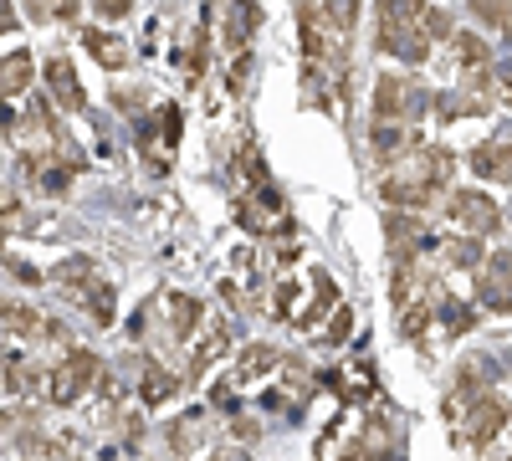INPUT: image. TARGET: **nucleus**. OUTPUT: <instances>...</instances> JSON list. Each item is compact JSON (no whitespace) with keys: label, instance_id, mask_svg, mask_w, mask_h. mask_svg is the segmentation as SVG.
Segmentation results:
<instances>
[{"label":"nucleus","instance_id":"obj_8","mask_svg":"<svg viewBox=\"0 0 512 461\" xmlns=\"http://www.w3.org/2000/svg\"><path fill=\"white\" fill-rule=\"evenodd\" d=\"M477 298H482V308H492V313H512V251H492V257L482 262V272H477Z\"/></svg>","mask_w":512,"mask_h":461},{"label":"nucleus","instance_id":"obj_9","mask_svg":"<svg viewBox=\"0 0 512 461\" xmlns=\"http://www.w3.org/2000/svg\"><path fill=\"white\" fill-rule=\"evenodd\" d=\"M236 221H241L246 231H272V226L287 221V205H282V195H277L272 185H256L251 195H241Z\"/></svg>","mask_w":512,"mask_h":461},{"label":"nucleus","instance_id":"obj_1","mask_svg":"<svg viewBox=\"0 0 512 461\" xmlns=\"http://www.w3.org/2000/svg\"><path fill=\"white\" fill-rule=\"evenodd\" d=\"M344 303H338V287H333V277L328 272H313V292H308V282H297V277H282L277 282V292H272V313L282 318V323H292V328H318L323 323V313H338Z\"/></svg>","mask_w":512,"mask_h":461},{"label":"nucleus","instance_id":"obj_33","mask_svg":"<svg viewBox=\"0 0 512 461\" xmlns=\"http://www.w3.org/2000/svg\"><path fill=\"white\" fill-rule=\"evenodd\" d=\"M246 77H251V57H236V62H231V77H226V88L241 93V88H246Z\"/></svg>","mask_w":512,"mask_h":461},{"label":"nucleus","instance_id":"obj_12","mask_svg":"<svg viewBox=\"0 0 512 461\" xmlns=\"http://www.w3.org/2000/svg\"><path fill=\"white\" fill-rule=\"evenodd\" d=\"M282 364V354L272 344H246L236 354V369H231V385H256V380H272Z\"/></svg>","mask_w":512,"mask_h":461},{"label":"nucleus","instance_id":"obj_21","mask_svg":"<svg viewBox=\"0 0 512 461\" xmlns=\"http://www.w3.org/2000/svg\"><path fill=\"white\" fill-rule=\"evenodd\" d=\"M379 21H390V26H425V21H431V6H425V0H379Z\"/></svg>","mask_w":512,"mask_h":461},{"label":"nucleus","instance_id":"obj_4","mask_svg":"<svg viewBox=\"0 0 512 461\" xmlns=\"http://www.w3.org/2000/svg\"><path fill=\"white\" fill-rule=\"evenodd\" d=\"M93 385H98V359H93L88 349H72V354L47 374V400L67 410V405H77L82 395H88Z\"/></svg>","mask_w":512,"mask_h":461},{"label":"nucleus","instance_id":"obj_18","mask_svg":"<svg viewBox=\"0 0 512 461\" xmlns=\"http://www.w3.org/2000/svg\"><path fill=\"white\" fill-rule=\"evenodd\" d=\"M82 41H88V52L108 67V72H123L128 67V47L113 36V31H103V26H93V31H82Z\"/></svg>","mask_w":512,"mask_h":461},{"label":"nucleus","instance_id":"obj_2","mask_svg":"<svg viewBox=\"0 0 512 461\" xmlns=\"http://www.w3.org/2000/svg\"><path fill=\"white\" fill-rule=\"evenodd\" d=\"M154 323H164L169 339L185 344V339H195V333L205 328V313H200V303H195V298H185V292H175V287H164L149 308H139V313H134L128 333H134V339H144V333H149Z\"/></svg>","mask_w":512,"mask_h":461},{"label":"nucleus","instance_id":"obj_14","mask_svg":"<svg viewBox=\"0 0 512 461\" xmlns=\"http://www.w3.org/2000/svg\"><path fill=\"white\" fill-rule=\"evenodd\" d=\"M52 282H57V287L67 292V298L77 303L82 292H88V287L98 282V262H93V257H67V262L52 272Z\"/></svg>","mask_w":512,"mask_h":461},{"label":"nucleus","instance_id":"obj_3","mask_svg":"<svg viewBox=\"0 0 512 461\" xmlns=\"http://www.w3.org/2000/svg\"><path fill=\"white\" fill-rule=\"evenodd\" d=\"M507 421H512V405H507L502 395L482 390V395H472V405H466V415H461L456 436H461L466 446H472V451H487V446L507 431Z\"/></svg>","mask_w":512,"mask_h":461},{"label":"nucleus","instance_id":"obj_30","mask_svg":"<svg viewBox=\"0 0 512 461\" xmlns=\"http://www.w3.org/2000/svg\"><path fill=\"white\" fill-rule=\"evenodd\" d=\"M472 11L492 26H512V0H472Z\"/></svg>","mask_w":512,"mask_h":461},{"label":"nucleus","instance_id":"obj_32","mask_svg":"<svg viewBox=\"0 0 512 461\" xmlns=\"http://www.w3.org/2000/svg\"><path fill=\"white\" fill-rule=\"evenodd\" d=\"M328 323H333V328L323 333V339H328V344H344V339H349V328H354V313H349V308H338V313H328Z\"/></svg>","mask_w":512,"mask_h":461},{"label":"nucleus","instance_id":"obj_19","mask_svg":"<svg viewBox=\"0 0 512 461\" xmlns=\"http://www.w3.org/2000/svg\"><path fill=\"white\" fill-rule=\"evenodd\" d=\"M451 175H456V159H451L446 149H425V154H420V164H415V180H425L436 195L451 185Z\"/></svg>","mask_w":512,"mask_h":461},{"label":"nucleus","instance_id":"obj_17","mask_svg":"<svg viewBox=\"0 0 512 461\" xmlns=\"http://www.w3.org/2000/svg\"><path fill=\"white\" fill-rule=\"evenodd\" d=\"M405 118V82L400 77H379L374 88V123H400Z\"/></svg>","mask_w":512,"mask_h":461},{"label":"nucleus","instance_id":"obj_5","mask_svg":"<svg viewBox=\"0 0 512 461\" xmlns=\"http://www.w3.org/2000/svg\"><path fill=\"white\" fill-rule=\"evenodd\" d=\"M297 26H303V57H308V62H323V67L344 72V31H333L318 6L297 11Z\"/></svg>","mask_w":512,"mask_h":461},{"label":"nucleus","instance_id":"obj_20","mask_svg":"<svg viewBox=\"0 0 512 461\" xmlns=\"http://www.w3.org/2000/svg\"><path fill=\"white\" fill-rule=\"evenodd\" d=\"M77 308H88V313L108 328V323H113V313H118V292H113V282H108V277H98V282L77 298Z\"/></svg>","mask_w":512,"mask_h":461},{"label":"nucleus","instance_id":"obj_7","mask_svg":"<svg viewBox=\"0 0 512 461\" xmlns=\"http://www.w3.org/2000/svg\"><path fill=\"white\" fill-rule=\"evenodd\" d=\"M231 344H236V333H231V323L221 318V323H205L195 339H190V354H185V380H200V374H210L226 354H231Z\"/></svg>","mask_w":512,"mask_h":461},{"label":"nucleus","instance_id":"obj_23","mask_svg":"<svg viewBox=\"0 0 512 461\" xmlns=\"http://www.w3.org/2000/svg\"><path fill=\"white\" fill-rule=\"evenodd\" d=\"M441 323H446V333H466V328H477V308L472 303H461V298H441V313H436Z\"/></svg>","mask_w":512,"mask_h":461},{"label":"nucleus","instance_id":"obj_35","mask_svg":"<svg viewBox=\"0 0 512 461\" xmlns=\"http://www.w3.org/2000/svg\"><path fill=\"white\" fill-rule=\"evenodd\" d=\"M52 16H62V21L77 16V0H52Z\"/></svg>","mask_w":512,"mask_h":461},{"label":"nucleus","instance_id":"obj_24","mask_svg":"<svg viewBox=\"0 0 512 461\" xmlns=\"http://www.w3.org/2000/svg\"><path fill=\"white\" fill-rule=\"evenodd\" d=\"M318 11H323V21L333 26V31H354V21H359V0H318Z\"/></svg>","mask_w":512,"mask_h":461},{"label":"nucleus","instance_id":"obj_29","mask_svg":"<svg viewBox=\"0 0 512 461\" xmlns=\"http://www.w3.org/2000/svg\"><path fill=\"white\" fill-rule=\"evenodd\" d=\"M195 441H200V415H190V421H175V426H169V446H175V451H195Z\"/></svg>","mask_w":512,"mask_h":461},{"label":"nucleus","instance_id":"obj_34","mask_svg":"<svg viewBox=\"0 0 512 461\" xmlns=\"http://www.w3.org/2000/svg\"><path fill=\"white\" fill-rule=\"evenodd\" d=\"M128 11V0H98V16H108V21H118Z\"/></svg>","mask_w":512,"mask_h":461},{"label":"nucleus","instance_id":"obj_6","mask_svg":"<svg viewBox=\"0 0 512 461\" xmlns=\"http://www.w3.org/2000/svg\"><path fill=\"white\" fill-rule=\"evenodd\" d=\"M446 216L456 221L461 236H497V226H502L497 200H487L482 190H456V195L446 200Z\"/></svg>","mask_w":512,"mask_h":461},{"label":"nucleus","instance_id":"obj_25","mask_svg":"<svg viewBox=\"0 0 512 461\" xmlns=\"http://www.w3.org/2000/svg\"><path fill=\"white\" fill-rule=\"evenodd\" d=\"M451 52H456V62H461V67H487V41H482V36H472V31L451 36Z\"/></svg>","mask_w":512,"mask_h":461},{"label":"nucleus","instance_id":"obj_16","mask_svg":"<svg viewBox=\"0 0 512 461\" xmlns=\"http://www.w3.org/2000/svg\"><path fill=\"white\" fill-rule=\"evenodd\" d=\"M180 390V374H169L164 364H144V380H139V405H164L169 395Z\"/></svg>","mask_w":512,"mask_h":461},{"label":"nucleus","instance_id":"obj_26","mask_svg":"<svg viewBox=\"0 0 512 461\" xmlns=\"http://www.w3.org/2000/svg\"><path fill=\"white\" fill-rule=\"evenodd\" d=\"M26 88H31V57L26 52H11L6 57V98H16Z\"/></svg>","mask_w":512,"mask_h":461},{"label":"nucleus","instance_id":"obj_27","mask_svg":"<svg viewBox=\"0 0 512 461\" xmlns=\"http://www.w3.org/2000/svg\"><path fill=\"white\" fill-rule=\"evenodd\" d=\"M400 149H405V129H400V123H374V154L390 159Z\"/></svg>","mask_w":512,"mask_h":461},{"label":"nucleus","instance_id":"obj_13","mask_svg":"<svg viewBox=\"0 0 512 461\" xmlns=\"http://www.w3.org/2000/svg\"><path fill=\"white\" fill-rule=\"evenodd\" d=\"M379 195H384V205H390V211H425V205L436 200V190L425 185V180H415V175H395V180H384V185H379Z\"/></svg>","mask_w":512,"mask_h":461},{"label":"nucleus","instance_id":"obj_28","mask_svg":"<svg viewBox=\"0 0 512 461\" xmlns=\"http://www.w3.org/2000/svg\"><path fill=\"white\" fill-rule=\"evenodd\" d=\"M6 328H11V333H21V339H31V333H41V328H47V318H36L31 308H16V303H6Z\"/></svg>","mask_w":512,"mask_h":461},{"label":"nucleus","instance_id":"obj_15","mask_svg":"<svg viewBox=\"0 0 512 461\" xmlns=\"http://www.w3.org/2000/svg\"><path fill=\"white\" fill-rule=\"evenodd\" d=\"M472 170L482 180H512V139H497V144L472 149Z\"/></svg>","mask_w":512,"mask_h":461},{"label":"nucleus","instance_id":"obj_11","mask_svg":"<svg viewBox=\"0 0 512 461\" xmlns=\"http://www.w3.org/2000/svg\"><path fill=\"white\" fill-rule=\"evenodd\" d=\"M256 26H262V6H256V0H236L231 16H226V26H221V41H226L231 57H246Z\"/></svg>","mask_w":512,"mask_h":461},{"label":"nucleus","instance_id":"obj_22","mask_svg":"<svg viewBox=\"0 0 512 461\" xmlns=\"http://www.w3.org/2000/svg\"><path fill=\"white\" fill-rule=\"evenodd\" d=\"M477 88L487 103H502L512 108V67H492V72H477Z\"/></svg>","mask_w":512,"mask_h":461},{"label":"nucleus","instance_id":"obj_31","mask_svg":"<svg viewBox=\"0 0 512 461\" xmlns=\"http://www.w3.org/2000/svg\"><path fill=\"white\" fill-rule=\"evenodd\" d=\"M236 175H241V180H251V185H267V170H262V159H256V149H251V144L236 154Z\"/></svg>","mask_w":512,"mask_h":461},{"label":"nucleus","instance_id":"obj_10","mask_svg":"<svg viewBox=\"0 0 512 461\" xmlns=\"http://www.w3.org/2000/svg\"><path fill=\"white\" fill-rule=\"evenodd\" d=\"M41 77H47V93H52L57 108H67V113H82V108H88V93H82V82H77L72 62L52 57L47 67H41Z\"/></svg>","mask_w":512,"mask_h":461}]
</instances>
